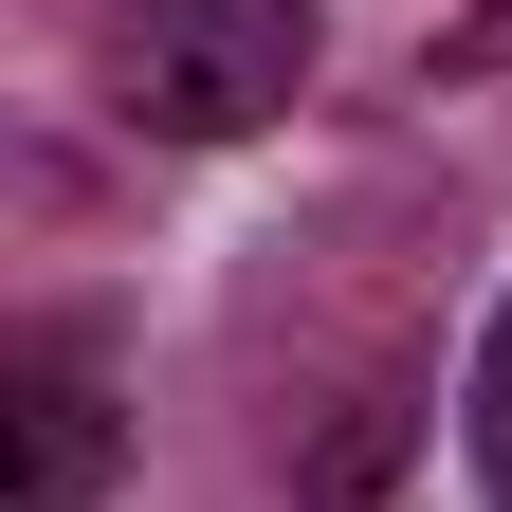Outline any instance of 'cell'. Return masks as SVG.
Returning a JSON list of instances; mask_svg holds the SVG:
<instances>
[{"mask_svg": "<svg viewBox=\"0 0 512 512\" xmlns=\"http://www.w3.org/2000/svg\"><path fill=\"white\" fill-rule=\"evenodd\" d=\"M0 439H19V476H0V512H92L110 494V348L55 311V330H19V366H0Z\"/></svg>", "mask_w": 512, "mask_h": 512, "instance_id": "2", "label": "cell"}, {"mask_svg": "<svg viewBox=\"0 0 512 512\" xmlns=\"http://www.w3.org/2000/svg\"><path fill=\"white\" fill-rule=\"evenodd\" d=\"M458 421H476V494L512 512V293H494V330H476V403Z\"/></svg>", "mask_w": 512, "mask_h": 512, "instance_id": "3", "label": "cell"}, {"mask_svg": "<svg viewBox=\"0 0 512 512\" xmlns=\"http://www.w3.org/2000/svg\"><path fill=\"white\" fill-rule=\"evenodd\" d=\"M311 92V0H128L110 19V110L165 147H238Z\"/></svg>", "mask_w": 512, "mask_h": 512, "instance_id": "1", "label": "cell"}]
</instances>
